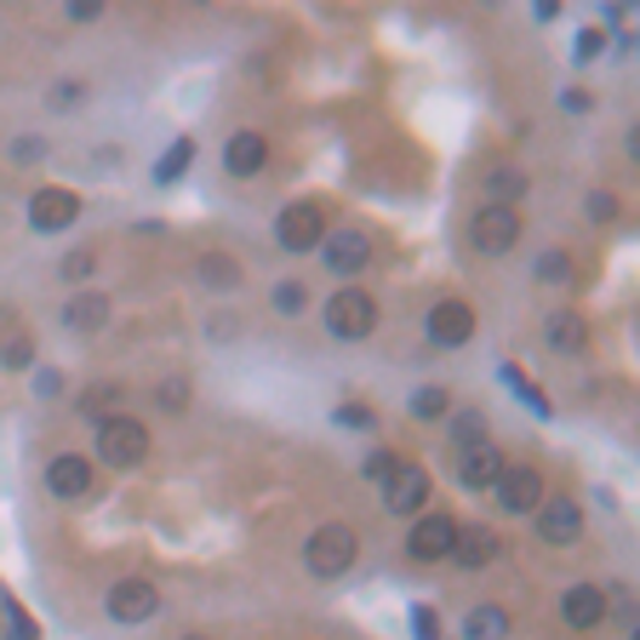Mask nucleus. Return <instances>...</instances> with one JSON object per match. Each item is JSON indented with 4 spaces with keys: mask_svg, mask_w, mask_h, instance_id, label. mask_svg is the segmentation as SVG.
Wrapping results in <instances>:
<instances>
[{
    "mask_svg": "<svg viewBox=\"0 0 640 640\" xmlns=\"http://www.w3.org/2000/svg\"><path fill=\"white\" fill-rule=\"evenodd\" d=\"M447 412H452V395L447 389H418L412 395V418H423V423H447Z\"/></svg>",
    "mask_w": 640,
    "mask_h": 640,
    "instance_id": "obj_27",
    "label": "nucleus"
},
{
    "mask_svg": "<svg viewBox=\"0 0 640 640\" xmlns=\"http://www.w3.org/2000/svg\"><path fill=\"white\" fill-rule=\"evenodd\" d=\"M223 166L234 178H258L269 166V138H263V132H234V138L223 144Z\"/></svg>",
    "mask_w": 640,
    "mask_h": 640,
    "instance_id": "obj_18",
    "label": "nucleus"
},
{
    "mask_svg": "<svg viewBox=\"0 0 640 640\" xmlns=\"http://www.w3.org/2000/svg\"><path fill=\"white\" fill-rule=\"evenodd\" d=\"M515 241H521V212L515 207H486L469 218V246H475L481 258H503V252H515Z\"/></svg>",
    "mask_w": 640,
    "mask_h": 640,
    "instance_id": "obj_5",
    "label": "nucleus"
},
{
    "mask_svg": "<svg viewBox=\"0 0 640 640\" xmlns=\"http://www.w3.org/2000/svg\"><path fill=\"white\" fill-rule=\"evenodd\" d=\"M560 109H566V115H589V109H595V92L566 86V92H560Z\"/></svg>",
    "mask_w": 640,
    "mask_h": 640,
    "instance_id": "obj_35",
    "label": "nucleus"
},
{
    "mask_svg": "<svg viewBox=\"0 0 640 640\" xmlns=\"http://www.w3.org/2000/svg\"><path fill=\"white\" fill-rule=\"evenodd\" d=\"M497 475H503V452H497L492 441L458 452V481H463L469 492H492V481H497Z\"/></svg>",
    "mask_w": 640,
    "mask_h": 640,
    "instance_id": "obj_17",
    "label": "nucleus"
},
{
    "mask_svg": "<svg viewBox=\"0 0 640 640\" xmlns=\"http://www.w3.org/2000/svg\"><path fill=\"white\" fill-rule=\"evenodd\" d=\"M497 555H503V537H497L492 526H458L452 560H458L463 571H481V566H492Z\"/></svg>",
    "mask_w": 640,
    "mask_h": 640,
    "instance_id": "obj_16",
    "label": "nucleus"
},
{
    "mask_svg": "<svg viewBox=\"0 0 640 640\" xmlns=\"http://www.w3.org/2000/svg\"><path fill=\"white\" fill-rule=\"evenodd\" d=\"M46 104H52V109H81V104H86V81H57V86L46 92Z\"/></svg>",
    "mask_w": 640,
    "mask_h": 640,
    "instance_id": "obj_30",
    "label": "nucleus"
},
{
    "mask_svg": "<svg viewBox=\"0 0 640 640\" xmlns=\"http://www.w3.org/2000/svg\"><path fill=\"white\" fill-rule=\"evenodd\" d=\"M532 18H537V23H555V18H560V7H555V0H544V7H532Z\"/></svg>",
    "mask_w": 640,
    "mask_h": 640,
    "instance_id": "obj_41",
    "label": "nucleus"
},
{
    "mask_svg": "<svg viewBox=\"0 0 640 640\" xmlns=\"http://www.w3.org/2000/svg\"><path fill=\"white\" fill-rule=\"evenodd\" d=\"M275 241L286 252H315L326 241V218H321L315 200H292V207L275 218Z\"/></svg>",
    "mask_w": 640,
    "mask_h": 640,
    "instance_id": "obj_7",
    "label": "nucleus"
},
{
    "mask_svg": "<svg viewBox=\"0 0 640 640\" xmlns=\"http://www.w3.org/2000/svg\"><path fill=\"white\" fill-rule=\"evenodd\" d=\"M189 155H195V144H189V138H178V144H172V155H166V160L155 166V178H160V183L183 178V172H189Z\"/></svg>",
    "mask_w": 640,
    "mask_h": 640,
    "instance_id": "obj_29",
    "label": "nucleus"
},
{
    "mask_svg": "<svg viewBox=\"0 0 640 640\" xmlns=\"http://www.w3.org/2000/svg\"><path fill=\"white\" fill-rule=\"evenodd\" d=\"M423 503H429V469L395 463L389 475H384V510H389V515H418Z\"/></svg>",
    "mask_w": 640,
    "mask_h": 640,
    "instance_id": "obj_9",
    "label": "nucleus"
},
{
    "mask_svg": "<svg viewBox=\"0 0 640 640\" xmlns=\"http://www.w3.org/2000/svg\"><path fill=\"white\" fill-rule=\"evenodd\" d=\"M92 481H97V463H92L86 452H57V458L46 463V486H52V497L81 503V497L92 492Z\"/></svg>",
    "mask_w": 640,
    "mask_h": 640,
    "instance_id": "obj_11",
    "label": "nucleus"
},
{
    "mask_svg": "<svg viewBox=\"0 0 640 640\" xmlns=\"http://www.w3.org/2000/svg\"><path fill=\"white\" fill-rule=\"evenodd\" d=\"M560 618H566L571 629H595V623L606 618V589H595V584H571V589L560 595Z\"/></svg>",
    "mask_w": 640,
    "mask_h": 640,
    "instance_id": "obj_20",
    "label": "nucleus"
},
{
    "mask_svg": "<svg viewBox=\"0 0 640 640\" xmlns=\"http://www.w3.org/2000/svg\"><path fill=\"white\" fill-rule=\"evenodd\" d=\"M104 606H109L115 623H149V618L160 612V589H155L149 578H120V584L104 595Z\"/></svg>",
    "mask_w": 640,
    "mask_h": 640,
    "instance_id": "obj_10",
    "label": "nucleus"
},
{
    "mask_svg": "<svg viewBox=\"0 0 640 640\" xmlns=\"http://www.w3.org/2000/svg\"><path fill=\"white\" fill-rule=\"evenodd\" d=\"M537 537H544V544H578L584 537V510L571 497H544L537 503Z\"/></svg>",
    "mask_w": 640,
    "mask_h": 640,
    "instance_id": "obj_12",
    "label": "nucleus"
},
{
    "mask_svg": "<svg viewBox=\"0 0 640 640\" xmlns=\"http://www.w3.org/2000/svg\"><path fill=\"white\" fill-rule=\"evenodd\" d=\"M81 412L97 418V423L126 412V384H92V389H81Z\"/></svg>",
    "mask_w": 640,
    "mask_h": 640,
    "instance_id": "obj_24",
    "label": "nucleus"
},
{
    "mask_svg": "<svg viewBox=\"0 0 640 640\" xmlns=\"http://www.w3.org/2000/svg\"><path fill=\"white\" fill-rule=\"evenodd\" d=\"M452 544H458V521H452V515H418L412 532H407V555H412L418 566L452 560Z\"/></svg>",
    "mask_w": 640,
    "mask_h": 640,
    "instance_id": "obj_8",
    "label": "nucleus"
},
{
    "mask_svg": "<svg viewBox=\"0 0 640 640\" xmlns=\"http://www.w3.org/2000/svg\"><path fill=\"white\" fill-rule=\"evenodd\" d=\"M81 218V195H70V189H35V200H29V223H35L41 234H63Z\"/></svg>",
    "mask_w": 640,
    "mask_h": 640,
    "instance_id": "obj_13",
    "label": "nucleus"
},
{
    "mask_svg": "<svg viewBox=\"0 0 640 640\" xmlns=\"http://www.w3.org/2000/svg\"><path fill=\"white\" fill-rule=\"evenodd\" d=\"M269 303H275L281 315H303V309H309V286H303V281H275Z\"/></svg>",
    "mask_w": 640,
    "mask_h": 640,
    "instance_id": "obj_28",
    "label": "nucleus"
},
{
    "mask_svg": "<svg viewBox=\"0 0 640 640\" xmlns=\"http://www.w3.org/2000/svg\"><path fill=\"white\" fill-rule=\"evenodd\" d=\"M332 423H338V429H373V423H378V412H373V407H360V400H349V407L332 412Z\"/></svg>",
    "mask_w": 640,
    "mask_h": 640,
    "instance_id": "obj_32",
    "label": "nucleus"
},
{
    "mask_svg": "<svg viewBox=\"0 0 640 640\" xmlns=\"http://www.w3.org/2000/svg\"><path fill=\"white\" fill-rule=\"evenodd\" d=\"M0 366H12V373L35 366V344H29V338H7V344H0Z\"/></svg>",
    "mask_w": 640,
    "mask_h": 640,
    "instance_id": "obj_31",
    "label": "nucleus"
},
{
    "mask_svg": "<svg viewBox=\"0 0 640 640\" xmlns=\"http://www.w3.org/2000/svg\"><path fill=\"white\" fill-rule=\"evenodd\" d=\"M321 252H326V263H332V275H360V269L373 263V241H366L360 229H338V234H326Z\"/></svg>",
    "mask_w": 640,
    "mask_h": 640,
    "instance_id": "obj_15",
    "label": "nucleus"
},
{
    "mask_svg": "<svg viewBox=\"0 0 640 640\" xmlns=\"http://www.w3.org/2000/svg\"><path fill=\"white\" fill-rule=\"evenodd\" d=\"M97 458H104L109 469H138L149 458V429L132 412L104 418V423H97Z\"/></svg>",
    "mask_w": 640,
    "mask_h": 640,
    "instance_id": "obj_3",
    "label": "nucleus"
},
{
    "mask_svg": "<svg viewBox=\"0 0 640 640\" xmlns=\"http://www.w3.org/2000/svg\"><path fill=\"white\" fill-rule=\"evenodd\" d=\"M92 269H97V252H92V246H81V252L63 258V281H75V286H81V281L92 275Z\"/></svg>",
    "mask_w": 640,
    "mask_h": 640,
    "instance_id": "obj_33",
    "label": "nucleus"
},
{
    "mask_svg": "<svg viewBox=\"0 0 640 640\" xmlns=\"http://www.w3.org/2000/svg\"><path fill=\"white\" fill-rule=\"evenodd\" d=\"M326 332L338 344H366L378 332V297L366 286H338L326 297Z\"/></svg>",
    "mask_w": 640,
    "mask_h": 640,
    "instance_id": "obj_2",
    "label": "nucleus"
},
{
    "mask_svg": "<svg viewBox=\"0 0 640 640\" xmlns=\"http://www.w3.org/2000/svg\"><path fill=\"white\" fill-rule=\"evenodd\" d=\"M532 189V178L521 172V166H492L486 172V195H492V207H515V200Z\"/></svg>",
    "mask_w": 640,
    "mask_h": 640,
    "instance_id": "obj_23",
    "label": "nucleus"
},
{
    "mask_svg": "<svg viewBox=\"0 0 640 640\" xmlns=\"http://www.w3.org/2000/svg\"><path fill=\"white\" fill-rule=\"evenodd\" d=\"M544 344H549L555 355H584V349H589V321H584L578 309H555V315L544 321Z\"/></svg>",
    "mask_w": 640,
    "mask_h": 640,
    "instance_id": "obj_19",
    "label": "nucleus"
},
{
    "mask_svg": "<svg viewBox=\"0 0 640 640\" xmlns=\"http://www.w3.org/2000/svg\"><path fill=\"white\" fill-rule=\"evenodd\" d=\"M104 12H109L104 0H70V18H75V23H97Z\"/></svg>",
    "mask_w": 640,
    "mask_h": 640,
    "instance_id": "obj_38",
    "label": "nucleus"
},
{
    "mask_svg": "<svg viewBox=\"0 0 640 640\" xmlns=\"http://www.w3.org/2000/svg\"><path fill=\"white\" fill-rule=\"evenodd\" d=\"M183 640H207V634H183Z\"/></svg>",
    "mask_w": 640,
    "mask_h": 640,
    "instance_id": "obj_42",
    "label": "nucleus"
},
{
    "mask_svg": "<svg viewBox=\"0 0 640 640\" xmlns=\"http://www.w3.org/2000/svg\"><path fill=\"white\" fill-rule=\"evenodd\" d=\"M452 441H458V452H469V447H481L486 441V418L475 412V407H463V412H452Z\"/></svg>",
    "mask_w": 640,
    "mask_h": 640,
    "instance_id": "obj_25",
    "label": "nucleus"
},
{
    "mask_svg": "<svg viewBox=\"0 0 640 640\" xmlns=\"http://www.w3.org/2000/svg\"><path fill=\"white\" fill-rule=\"evenodd\" d=\"M109 315H115L109 292H92V286H81L70 303H63V326H70V332H81V338H92V332H104V326H109Z\"/></svg>",
    "mask_w": 640,
    "mask_h": 640,
    "instance_id": "obj_14",
    "label": "nucleus"
},
{
    "mask_svg": "<svg viewBox=\"0 0 640 640\" xmlns=\"http://www.w3.org/2000/svg\"><path fill=\"white\" fill-rule=\"evenodd\" d=\"M532 281H549V286H571L578 281V269H571V258L566 252H544L532 263Z\"/></svg>",
    "mask_w": 640,
    "mask_h": 640,
    "instance_id": "obj_26",
    "label": "nucleus"
},
{
    "mask_svg": "<svg viewBox=\"0 0 640 640\" xmlns=\"http://www.w3.org/2000/svg\"><path fill=\"white\" fill-rule=\"evenodd\" d=\"M360 560V532L349 521H326L309 532V544H303V566H309V578H344V571Z\"/></svg>",
    "mask_w": 640,
    "mask_h": 640,
    "instance_id": "obj_1",
    "label": "nucleus"
},
{
    "mask_svg": "<svg viewBox=\"0 0 640 640\" xmlns=\"http://www.w3.org/2000/svg\"><path fill=\"white\" fill-rule=\"evenodd\" d=\"M155 400H160L166 412H183V407H189V378H166Z\"/></svg>",
    "mask_w": 640,
    "mask_h": 640,
    "instance_id": "obj_34",
    "label": "nucleus"
},
{
    "mask_svg": "<svg viewBox=\"0 0 640 640\" xmlns=\"http://www.w3.org/2000/svg\"><path fill=\"white\" fill-rule=\"evenodd\" d=\"M41 155H46V138H29V132H23V138H12V160H18V166L41 160Z\"/></svg>",
    "mask_w": 640,
    "mask_h": 640,
    "instance_id": "obj_37",
    "label": "nucleus"
},
{
    "mask_svg": "<svg viewBox=\"0 0 640 640\" xmlns=\"http://www.w3.org/2000/svg\"><path fill=\"white\" fill-rule=\"evenodd\" d=\"M503 634H510V612H503V606H492V600L469 606V618H463V640H503Z\"/></svg>",
    "mask_w": 640,
    "mask_h": 640,
    "instance_id": "obj_22",
    "label": "nucleus"
},
{
    "mask_svg": "<svg viewBox=\"0 0 640 640\" xmlns=\"http://www.w3.org/2000/svg\"><path fill=\"white\" fill-rule=\"evenodd\" d=\"M612 212H618V200L606 195V189H595V195H589V218H600V223H606V218H612Z\"/></svg>",
    "mask_w": 640,
    "mask_h": 640,
    "instance_id": "obj_40",
    "label": "nucleus"
},
{
    "mask_svg": "<svg viewBox=\"0 0 640 640\" xmlns=\"http://www.w3.org/2000/svg\"><path fill=\"white\" fill-rule=\"evenodd\" d=\"M395 463H400V458H389V452H373V458H366V469H360V475H366V481H384Z\"/></svg>",
    "mask_w": 640,
    "mask_h": 640,
    "instance_id": "obj_39",
    "label": "nucleus"
},
{
    "mask_svg": "<svg viewBox=\"0 0 640 640\" xmlns=\"http://www.w3.org/2000/svg\"><path fill=\"white\" fill-rule=\"evenodd\" d=\"M492 497L503 515H537L544 503V469L537 463H503V475L492 481Z\"/></svg>",
    "mask_w": 640,
    "mask_h": 640,
    "instance_id": "obj_4",
    "label": "nucleus"
},
{
    "mask_svg": "<svg viewBox=\"0 0 640 640\" xmlns=\"http://www.w3.org/2000/svg\"><path fill=\"white\" fill-rule=\"evenodd\" d=\"M423 332H429L434 349H463L469 338H475V309H469L463 297H441V303L429 309Z\"/></svg>",
    "mask_w": 640,
    "mask_h": 640,
    "instance_id": "obj_6",
    "label": "nucleus"
},
{
    "mask_svg": "<svg viewBox=\"0 0 640 640\" xmlns=\"http://www.w3.org/2000/svg\"><path fill=\"white\" fill-rule=\"evenodd\" d=\"M600 46H606V35H600V29H584V35L571 41V52H578V63H595V57H600Z\"/></svg>",
    "mask_w": 640,
    "mask_h": 640,
    "instance_id": "obj_36",
    "label": "nucleus"
},
{
    "mask_svg": "<svg viewBox=\"0 0 640 640\" xmlns=\"http://www.w3.org/2000/svg\"><path fill=\"white\" fill-rule=\"evenodd\" d=\"M195 281L207 286V292H241V263H234L229 252H200V263H195Z\"/></svg>",
    "mask_w": 640,
    "mask_h": 640,
    "instance_id": "obj_21",
    "label": "nucleus"
}]
</instances>
